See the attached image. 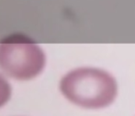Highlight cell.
Segmentation results:
<instances>
[{
    "label": "cell",
    "mask_w": 135,
    "mask_h": 116,
    "mask_svg": "<svg viewBox=\"0 0 135 116\" xmlns=\"http://www.w3.org/2000/svg\"><path fill=\"white\" fill-rule=\"evenodd\" d=\"M59 88L66 100L79 107L91 110L111 105L118 95L115 78L97 68H78L61 79Z\"/></svg>",
    "instance_id": "cell-1"
},
{
    "label": "cell",
    "mask_w": 135,
    "mask_h": 116,
    "mask_svg": "<svg viewBox=\"0 0 135 116\" xmlns=\"http://www.w3.org/2000/svg\"><path fill=\"white\" fill-rule=\"evenodd\" d=\"M46 64L43 50L24 34H11L0 40V70L17 81L37 77Z\"/></svg>",
    "instance_id": "cell-2"
},
{
    "label": "cell",
    "mask_w": 135,
    "mask_h": 116,
    "mask_svg": "<svg viewBox=\"0 0 135 116\" xmlns=\"http://www.w3.org/2000/svg\"><path fill=\"white\" fill-rule=\"evenodd\" d=\"M11 96V87L6 79L0 75V107L4 106Z\"/></svg>",
    "instance_id": "cell-3"
}]
</instances>
